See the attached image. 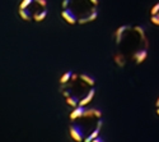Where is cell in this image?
<instances>
[{
  "instance_id": "cell-13",
  "label": "cell",
  "mask_w": 159,
  "mask_h": 142,
  "mask_svg": "<svg viewBox=\"0 0 159 142\" xmlns=\"http://www.w3.org/2000/svg\"><path fill=\"white\" fill-rule=\"evenodd\" d=\"M134 31H136V32L140 35V37H141V40H143V41L148 40L147 36H145V28L143 27V26H135V27H134Z\"/></svg>"
},
{
  "instance_id": "cell-27",
  "label": "cell",
  "mask_w": 159,
  "mask_h": 142,
  "mask_svg": "<svg viewBox=\"0 0 159 142\" xmlns=\"http://www.w3.org/2000/svg\"><path fill=\"white\" fill-rule=\"evenodd\" d=\"M155 105H157V108L159 106V97H158V100H157V104H155Z\"/></svg>"
},
{
  "instance_id": "cell-18",
  "label": "cell",
  "mask_w": 159,
  "mask_h": 142,
  "mask_svg": "<svg viewBox=\"0 0 159 142\" xmlns=\"http://www.w3.org/2000/svg\"><path fill=\"white\" fill-rule=\"evenodd\" d=\"M150 21H152V23H154L155 26H159V13H157V14L152 16Z\"/></svg>"
},
{
  "instance_id": "cell-10",
  "label": "cell",
  "mask_w": 159,
  "mask_h": 142,
  "mask_svg": "<svg viewBox=\"0 0 159 142\" xmlns=\"http://www.w3.org/2000/svg\"><path fill=\"white\" fill-rule=\"evenodd\" d=\"M19 17H20L23 21H31V19H32V12H31L28 8L19 9Z\"/></svg>"
},
{
  "instance_id": "cell-3",
  "label": "cell",
  "mask_w": 159,
  "mask_h": 142,
  "mask_svg": "<svg viewBox=\"0 0 159 142\" xmlns=\"http://www.w3.org/2000/svg\"><path fill=\"white\" fill-rule=\"evenodd\" d=\"M85 111H87V108L83 106V105H78V106H75L74 110L70 113V119L74 120V119H78V118L84 117Z\"/></svg>"
},
{
  "instance_id": "cell-21",
  "label": "cell",
  "mask_w": 159,
  "mask_h": 142,
  "mask_svg": "<svg viewBox=\"0 0 159 142\" xmlns=\"http://www.w3.org/2000/svg\"><path fill=\"white\" fill-rule=\"evenodd\" d=\"M34 2H36L37 4H39L41 7H43V8L47 5V2H46V0H34Z\"/></svg>"
},
{
  "instance_id": "cell-22",
  "label": "cell",
  "mask_w": 159,
  "mask_h": 142,
  "mask_svg": "<svg viewBox=\"0 0 159 142\" xmlns=\"http://www.w3.org/2000/svg\"><path fill=\"white\" fill-rule=\"evenodd\" d=\"M69 3H70V0H62V3H61V7L65 9V8H68L69 7Z\"/></svg>"
},
{
  "instance_id": "cell-24",
  "label": "cell",
  "mask_w": 159,
  "mask_h": 142,
  "mask_svg": "<svg viewBox=\"0 0 159 142\" xmlns=\"http://www.w3.org/2000/svg\"><path fill=\"white\" fill-rule=\"evenodd\" d=\"M93 141H94V142H103V141H104V138H102V137H98V136H97Z\"/></svg>"
},
{
  "instance_id": "cell-7",
  "label": "cell",
  "mask_w": 159,
  "mask_h": 142,
  "mask_svg": "<svg viewBox=\"0 0 159 142\" xmlns=\"http://www.w3.org/2000/svg\"><path fill=\"white\" fill-rule=\"evenodd\" d=\"M94 95H96V88H90V91L88 92V95L85 96V97H83L80 101H79V105H87V104H89V102L92 101V99L94 97Z\"/></svg>"
},
{
  "instance_id": "cell-28",
  "label": "cell",
  "mask_w": 159,
  "mask_h": 142,
  "mask_svg": "<svg viewBox=\"0 0 159 142\" xmlns=\"http://www.w3.org/2000/svg\"><path fill=\"white\" fill-rule=\"evenodd\" d=\"M157 114L159 115V106H158V109H157Z\"/></svg>"
},
{
  "instance_id": "cell-5",
  "label": "cell",
  "mask_w": 159,
  "mask_h": 142,
  "mask_svg": "<svg viewBox=\"0 0 159 142\" xmlns=\"http://www.w3.org/2000/svg\"><path fill=\"white\" fill-rule=\"evenodd\" d=\"M127 28H129L127 26H121V27H118V28L116 30V32H115L116 44H120V42L122 41V37H124V35H125V32H126Z\"/></svg>"
},
{
  "instance_id": "cell-14",
  "label": "cell",
  "mask_w": 159,
  "mask_h": 142,
  "mask_svg": "<svg viewBox=\"0 0 159 142\" xmlns=\"http://www.w3.org/2000/svg\"><path fill=\"white\" fill-rule=\"evenodd\" d=\"M71 74H73V72H70V71H69V72H66V73H64L62 77L60 78V83L62 85V83H66L69 80H71Z\"/></svg>"
},
{
  "instance_id": "cell-1",
  "label": "cell",
  "mask_w": 159,
  "mask_h": 142,
  "mask_svg": "<svg viewBox=\"0 0 159 142\" xmlns=\"http://www.w3.org/2000/svg\"><path fill=\"white\" fill-rule=\"evenodd\" d=\"M69 132H70V136H71V138L74 141L82 142L84 140V131H83V128L80 127V124H73V125H70Z\"/></svg>"
},
{
  "instance_id": "cell-16",
  "label": "cell",
  "mask_w": 159,
  "mask_h": 142,
  "mask_svg": "<svg viewBox=\"0 0 159 142\" xmlns=\"http://www.w3.org/2000/svg\"><path fill=\"white\" fill-rule=\"evenodd\" d=\"M34 0H22V3L19 5V9H23V8H28Z\"/></svg>"
},
{
  "instance_id": "cell-11",
  "label": "cell",
  "mask_w": 159,
  "mask_h": 142,
  "mask_svg": "<svg viewBox=\"0 0 159 142\" xmlns=\"http://www.w3.org/2000/svg\"><path fill=\"white\" fill-rule=\"evenodd\" d=\"M79 101H80V99H79L78 96H75V95H70L69 97H66V102H68V105H70L73 108L79 105Z\"/></svg>"
},
{
  "instance_id": "cell-25",
  "label": "cell",
  "mask_w": 159,
  "mask_h": 142,
  "mask_svg": "<svg viewBox=\"0 0 159 142\" xmlns=\"http://www.w3.org/2000/svg\"><path fill=\"white\" fill-rule=\"evenodd\" d=\"M89 2H90V3H92V4H93V5H94V7H96V5H97V4H98V3H99V0H89Z\"/></svg>"
},
{
  "instance_id": "cell-26",
  "label": "cell",
  "mask_w": 159,
  "mask_h": 142,
  "mask_svg": "<svg viewBox=\"0 0 159 142\" xmlns=\"http://www.w3.org/2000/svg\"><path fill=\"white\" fill-rule=\"evenodd\" d=\"M78 77H79V76H76V74H74V73H73V74H71V80H74V81H75V80L78 78Z\"/></svg>"
},
{
  "instance_id": "cell-8",
  "label": "cell",
  "mask_w": 159,
  "mask_h": 142,
  "mask_svg": "<svg viewBox=\"0 0 159 142\" xmlns=\"http://www.w3.org/2000/svg\"><path fill=\"white\" fill-rule=\"evenodd\" d=\"M79 78H80L82 81H84L87 85L89 86H94L96 83V78L93 76H90V74H87V73H83V74H79Z\"/></svg>"
},
{
  "instance_id": "cell-19",
  "label": "cell",
  "mask_w": 159,
  "mask_h": 142,
  "mask_svg": "<svg viewBox=\"0 0 159 142\" xmlns=\"http://www.w3.org/2000/svg\"><path fill=\"white\" fill-rule=\"evenodd\" d=\"M150 13H152V16H154V14H157V13H159V2H158V3L152 8Z\"/></svg>"
},
{
  "instance_id": "cell-2",
  "label": "cell",
  "mask_w": 159,
  "mask_h": 142,
  "mask_svg": "<svg viewBox=\"0 0 159 142\" xmlns=\"http://www.w3.org/2000/svg\"><path fill=\"white\" fill-rule=\"evenodd\" d=\"M61 17L68 22L69 24H75L78 22V17H76V13L74 9L71 8H65L61 13Z\"/></svg>"
},
{
  "instance_id": "cell-23",
  "label": "cell",
  "mask_w": 159,
  "mask_h": 142,
  "mask_svg": "<svg viewBox=\"0 0 159 142\" xmlns=\"http://www.w3.org/2000/svg\"><path fill=\"white\" fill-rule=\"evenodd\" d=\"M62 95H64L65 97H69V96L71 95V91H70V88H69V90H64V91H62Z\"/></svg>"
},
{
  "instance_id": "cell-15",
  "label": "cell",
  "mask_w": 159,
  "mask_h": 142,
  "mask_svg": "<svg viewBox=\"0 0 159 142\" xmlns=\"http://www.w3.org/2000/svg\"><path fill=\"white\" fill-rule=\"evenodd\" d=\"M97 18H98V12H97L96 8H93V9H92V12H90L89 17H88V21H89V22H94Z\"/></svg>"
},
{
  "instance_id": "cell-20",
  "label": "cell",
  "mask_w": 159,
  "mask_h": 142,
  "mask_svg": "<svg viewBox=\"0 0 159 142\" xmlns=\"http://www.w3.org/2000/svg\"><path fill=\"white\" fill-rule=\"evenodd\" d=\"M94 117H96V118H98V119H101V118H102V111H101L99 109H94Z\"/></svg>"
},
{
  "instance_id": "cell-17",
  "label": "cell",
  "mask_w": 159,
  "mask_h": 142,
  "mask_svg": "<svg viewBox=\"0 0 159 142\" xmlns=\"http://www.w3.org/2000/svg\"><path fill=\"white\" fill-rule=\"evenodd\" d=\"M90 117H94V108L87 109V111L84 114V118H90Z\"/></svg>"
},
{
  "instance_id": "cell-4",
  "label": "cell",
  "mask_w": 159,
  "mask_h": 142,
  "mask_svg": "<svg viewBox=\"0 0 159 142\" xmlns=\"http://www.w3.org/2000/svg\"><path fill=\"white\" fill-rule=\"evenodd\" d=\"M148 58V50L147 49H143V50H139V51H136V53L132 55V59H134L138 64H141L145 59Z\"/></svg>"
},
{
  "instance_id": "cell-12",
  "label": "cell",
  "mask_w": 159,
  "mask_h": 142,
  "mask_svg": "<svg viewBox=\"0 0 159 142\" xmlns=\"http://www.w3.org/2000/svg\"><path fill=\"white\" fill-rule=\"evenodd\" d=\"M46 17H47V10L46 9H43L42 12H36L34 14H33V19L36 22H42Z\"/></svg>"
},
{
  "instance_id": "cell-6",
  "label": "cell",
  "mask_w": 159,
  "mask_h": 142,
  "mask_svg": "<svg viewBox=\"0 0 159 142\" xmlns=\"http://www.w3.org/2000/svg\"><path fill=\"white\" fill-rule=\"evenodd\" d=\"M102 124H103V120L102 119H99L98 120V123H97V127H96V130L93 131V132H92L90 135H89V137H87L84 141L85 142H90V141H93L98 135H99V131H101V127H102Z\"/></svg>"
},
{
  "instance_id": "cell-9",
  "label": "cell",
  "mask_w": 159,
  "mask_h": 142,
  "mask_svg": "<svg viewBox=\"0 0 159 142\" xmlns=\"http://www.w3.org/2000/svg\"><path fill=\"white\" fill-rule=\"evenodd\" d=\"M113 60H115V64H117V66L120 67V68L125 67V64H126V59H125V56H124L121 53L115 54V55H113Z\"/></svg>"
}]
</instances>
